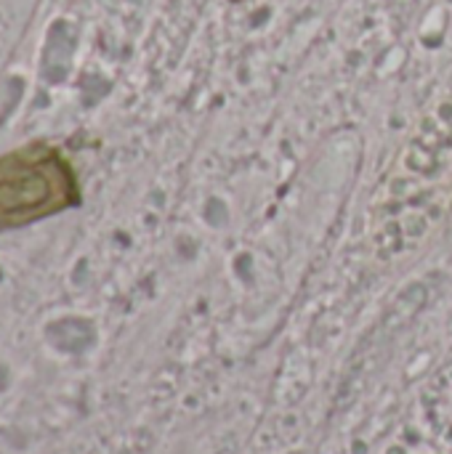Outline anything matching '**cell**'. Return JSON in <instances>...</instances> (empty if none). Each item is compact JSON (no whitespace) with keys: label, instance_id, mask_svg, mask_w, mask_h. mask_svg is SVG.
<instances>
[{"label":"cell","instance_id":"6da1fadb","mask_svg":"<svg viewBox=\"0 0 452 454\" xmlns=\"http://www.w3.org/2000/svg\"><path fill=\"white\" fill-rule=\"evenodd\" d=\"M83 189L69 157L45 144H24L0 154V229L45 221L80 205Z\"/></svg>","mask_w":452,"mask_h":454},{"label":"cell","instance_id":"7a4b0ae2","mask_svg":"<svg viewBox=\"0 0 452 454\" xmlns=\"http://www.w3.org/2000/svg\"><path fill=\"white\" fill-rule=\"evenodd\" d=\"M229 3H253V0H229Z\"/></svg>","mask_w":452,"mask_h":454}]
</instances>
